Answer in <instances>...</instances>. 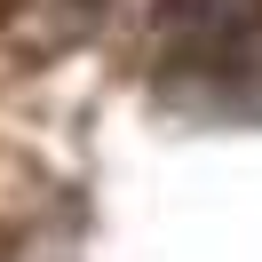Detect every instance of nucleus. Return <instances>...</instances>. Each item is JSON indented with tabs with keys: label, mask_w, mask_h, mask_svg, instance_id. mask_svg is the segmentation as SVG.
Instances as JSON below:
<instances>
[{
	"label": "nucleus",
	"mask_w": 262,
	"mask_h": 262,
	"mask_svg": "<svg viewBox=\"0 0 262 262\" xmlns=\"http://www.w3.org/2000/svg\"><path fill=\"white\" fill-rule=\"evenodd\" d=\"M159 32L183 72H230L262 40V0H159Z\"/></svg>",
	"instance_id": "obj_1"
}]
</instances>
